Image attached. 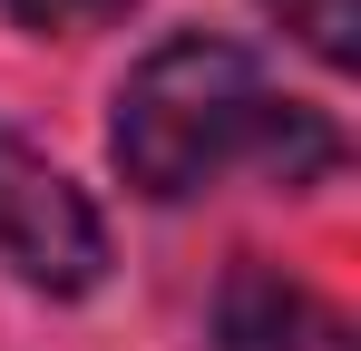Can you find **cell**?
Returning <instances> with one entry per match:
<instances>
[{"mask_svg":"<svg viewBox=\"0 0 361 351\" xmlns=\"http://www.w3.org/2000/svg\"><path fill=\"white\" fill-rule=\"evenodd\" d=\"M264 20H283L322 68H352V30H361V0H254Z\"/></svg>","mask_w":361,"mask_h":351,"instance_id":"cell-4","label":"cell"},{"mask_svg":"<svg viewBox=\"0 0 361 351\" xmlns=\"http://www.w3.org/2000/svg\"><path fill=\"white\" fill-rule=\"evenodd\" d=\"M215 351H352V322L312 283H293L283 264L244 254L215 292Z\"/></svg>","mask_w":361,"mask_h":351,"instance_id":"cell-3","label":"cell"},{"mask_svg":"<svg viewBox=\"0 0 361 351\" xmlns=\"http://www.w3.org/2000/svg\"><path fill=\"white\" fill-rule=\"evenodd\" d=\"M20 30H98V20H118L127 0H0Z\"/></svg>","mask_w":361,"mask_h":351,"instance_id":"cell-5","label":"cell"},{"mask_svg":"<svg viewBox=\"0 0 361 351\" xmlns=\"http://www.w3.org/2000/svg\"><path fill=\"white\" fill-rule=\"evenodd\" d=\"M108 156L147 205H185L235 166L274 176V185H312L342 166V127L302 98H283L254 68V49L215 39V30H176L127 68Z\"/></svg>","mask_w":361,"mask_h":351,"instance_id":"cell-1","label":"cell"},{"mask_svg":"<svg viewBox=\"0 0 361 351\" xmlns=\"http://www.w3.org/2000/svg\"><path fill=\"white\" fill-rule=\"evenodd\" d=\"M0 273H20L30 292H59V302L108 283V225H98V205L20 127H0Z\"/></svg>","mask_w":361,"mask_h":351,"instance_id":"cell-2","label":"cell"}]
</instances>
